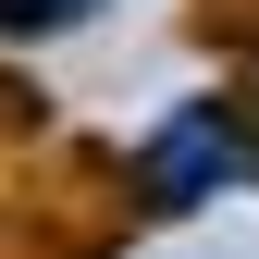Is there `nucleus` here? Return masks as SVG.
Segmentation results:
<instances>
[{
	"instance_id": "obj_1",
	"label": "nucleus",
	"mask_w": 259,
	"mask_h": 259,
	"mask_svg": "<svg viewBox=\"0 0 259 259\" xmlns=\"http://www.w3.org/2000/svg\"><path fill=\"white\" fill-rule=\"evenodd\" d=\"M259 173V148H247V123L222 111V99H185L160 136L136 148V185H148V210H210L222 185H247Z\"/></svg>"
},
{
	"instance_id": "obj_2",
	"label": "nucleus",
	"mask_w": 259,
	"mask_h": 259,
	"mask_svg": "<svg viewBox=\"0 0 259 259\" xmlns=\"http://www.w3.org/2000/svg\"><path fill=\"white\" fill-rule=\"evenodd\" d=\"M99 0H0V37H62V25H87Z\"/></svg>"
}]
</instances>
